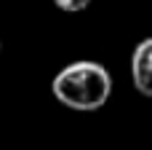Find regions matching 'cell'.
I'll return each mask as SVG.
<instances>
[{
    "instance_id": "cell-1",
    "label": "cell",
    "mask_w": 152,
    "mask_h": 150,
    "mask_svg": "<svg viewBox=\"0 0 152 150\" xmlns=\"http://www.w3.org/2000/svg\"><path fill=\"white\" fill-rule=\"evenodd\" d=\"M51 91L69 110L94 113L107 105V99L112 94V75L107 72L104 64L91 62V59L69 62L67 67H61L53 75Z\"/></svg>"
},
{
    "instance_id": "cell-2",
    "label": "cell",
    "mask_w": 152,
    "mask_h": 150,
    "mask_svg": "<svg viewBox=\"0 0 152 150\" xmlns=\"http://www.w3.org/2000/svg\"><path fill=\"white\" fill-rule=\"evenodd\" d=\"M131 78L139 94L152 97V38H144L136 43L131 54Z\"/></svg>"
},
{
    "instance_id": "cell-3",
    "label": "cell",
    "mask_w": 152,
    "mask_h": 150,
    "mask_svg": "<svg viewBox=\"0 0 152 150\" xmlns=\"http://www.w3.org/2000/svg\"><path fill=\"white\" fill-rule=\"evenodd\" d=\"M53 5L67 11V13H80V11H86L91 5V0H53Z\"/></svg>"
}]
</instances>
